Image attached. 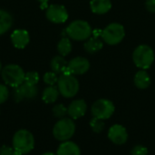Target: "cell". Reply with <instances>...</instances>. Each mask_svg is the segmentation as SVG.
<instances>
[{"label":"cell","mask_w":155,"mask_h":155,"mask_svg":"<svg viewBox=\"0 0 155 155\" xmlns=\"http://www.w3.org/2000/svg\"><path fill=\"white\" fill-rule=\"evenodd\" d=\"M35 137L31 132L25 129L17 131L13 137L12 144L15 155H25L35 148Z\"/></svg>","instance_id":"cell-1"},{"label":"cell","mask_w":155,"mask_h":155,"mask_svg":"<svg viewBox=\"0 0 155 155\" xmlns=\"http://www.w3.org/2000/svg\"><path fill=\"white\" fill-rule=\"evenodd\" d=\"M93 29L84 20H74L65 28L66 35L74 41H85L92 36Z\"/></svg>","instance_id":"cell-2"},{"label":"cell","mask_w":155,"mask_h":155,"mask_svg":"<svg viewBox=\"0 0 155 155\" xmlns=\"http://www.w3.org/2000/svg\"><path fill=\"white\" fill-rule=\"evenodd\" d=\"M1 76L6 85L15 88L25 83V73L18 64H10L2 68Z\"/></svg>","instance_id":"cell-3"},{"label":"cell","mask_w":155,"mask_h":155,"mask_svg":"<svg viewBox=\"0 0 155 155\" xmlns=\"http://www.w3.org/2000/svg\"><path fill=\"white\" fill-rule=\"evenodd\" d=\"M75 124L70 117H64L58 120L53 128V135L59 142L69 141L75 133Z\"/></svg>","instance_id":"cell-4"},{"label":"cell","mask_w":155,"mask_h":155,"mask_svg":"<svg viewBox=\"0 0 155 155\" xmlns=\"http://www.w3.org/2000/svg\"><path fill=\"white\" fill-rule=\"evenodd\" d=\"M155 55L153 48L147 45H138L133 54V61L134 64L143 70L149 69L154 61Z\"/></svg>","instance_id":"cell-5"},{"label":"cell","mask_w":155,"mask_h":155,"mask_svg":"<svg viewBox=\"0 0 155 155\" xmlns=\"http://www.w3.org/2000/svg\"><path fill=\"white\" fill-rule=\"evenodd\" d=\"M57 88L62 96L64 98L74 97L80 88L79 82L74 74H62L58 77Z\"/></svg>","instance_id":"cell-6"},{"label":"cell","mask_w":155,"mask_h":155,"mask_svg":"<svg viewBox=\"0 0 155 155\" xmlns=\"http://www.w3.org/2000/svg\"><path fill=\"white\" fill-rule=\"evenodd\" d=\"M102 39L109 45H116L120 44L124 36L125 30L124 25L119 23H111L104 30H102Z\"/></svg>","instance_id":"cell-7"},{"label":"cell","mask_w":155,"mask_h":155,"mask_svg":"<svg viewBox=\"0 0 155 155\" xmlns=\"http://www.w3.org/2000/svg\"><path fill=\"white\" fill-rule=\"evenodd\" d=\"M114 111L115 106L114 103L111 100L104 98L95 101L91 107V113L93 117H96L102 120L109 119L114 114Z\"/></svg>","instance_id":"cell-8"},{"label":"cell","mask_w":155,"mask_h":155,"mask_svg":"<svg viewBox=\"0 0 155 155\" xmlns=\"http://www.w3.org/2000/svg\"><path fill=\"white\" fill-rule=\"evenodd\" d=\"M37 94H38V89L36 85H32L26 83H23L21 85L15 88L13 93V97L16 103H19L24 100L34 99L35 97H36Z\"/></svg>","instance_id":"cell-9"},{"label":"cell","mask_w":155,"mask_h":155,"mask_svg":"<svg viewBox=\"0 0 155 155\" xmlns=\"http://www.w3.org/2000/svg\"><path fill=\"white\" fill-rule=\"evenodd\" d=\"M46 18L54 24H63L68 19V12L62 5H51L46 8Z\"/></svg>","instance_id":"cell-10"},{"label":"cell","mask_w":155,"mask_h":155,"mask_svg":"<svg viewBox=\"0 0 155 155\" xmlns=\"http://www.w3.org/2000/svg\"><path fill=\"white\" fill-rule=\"evenodd\" d=\"M67 69L71 74L80 75L88 72L90 69V62L87 58L83 56H77L68 62Z\"/></svg>","instance_id":"cell-11"},{"label":"cell","mask_w":155,"mask_h":155,"mask_svg":"<svg viewBox=\"0 0 155 155\" xmlns=\"http://www.w3.org/2000/svg\"><path fill=\"white\" fill-rule=\"evenodd\" d=\"M108 139L116 145H123L128 140V133L125 127L121 124L112 125L107 134Z\"/></svg>","instance_id":"cell-12"},{"label":"cell","mask_w":155,"mask_h":155,"mask_svg":"<svg viewBox=\"0 0 155 155\" xmlns=\"http://www.w3.org/2000/svg\"><path fill=\"white\" fill-rule=\"evenodd\" d=\"M87 111V104L83 99L73 101L67 107V114L73 120H77L83 117Z\"/></svg>","instance_id":"cell-13"},{"label":"cell","mask_w":155,"mask_h":155,"mask_svg":"<svg viewBox=\"0 0 155 155\" xmlns=\"http://www.w3.org/2000/svg\"><path fill=\"white\" fill-rule=\"evenodd\" d=\"M30 41L29 33L25 29H16L11 34V42L17 49L25 48Z\"/></svg>","instance_id":"cell-14"},{"label":"cell","mask_w":155,"mask_h":155,"mask_svg":"<svg viewBox=\"0 0 155 155\" xmlns=\"http://www.w3.org/2000/svg\"><path fill=\"white\" fill-rule=\"evenodd\" d=\"M57 155H81L80 147L72 141H65L62 142L61 144L58 146Z\"/></svg>","instance_id":"cell-15"},{"label":"cell","mask_w":155,"mask_h":155,"mask_svg":"<svg viewBox=\"0 0 155 155\" xmlns=\"http://www.w3.org/2000/svg\"><path fill=\"white\" fill-rule=\"evenodd\" d=\"M90 7L93 13L104 15L108 13L112 8L111 0H91Z\"/></svg>","instance_id":"cell-16"},{"label":"cell","mask_w":155,"mask_h":155,"mask_svg":"<svg viewBox=\"0 0 155 155\" xmlns=\"http://www.w3.org/2000/svg\"><path fill=\"white\" fill-rule=\"evenodd\" d=\"M134 85L141 90H144L147 89L150 84H151V77L148 74V73L145 70L141 69L140 71H138L134 78Z\"/></svg>","instance_id":"cell-17"},{"label":"cell","mask_w":155,"mask_h":155,"mask_svg":"<svg viewBox=\"0 0 155 155\" xmlns=\"http://www.w3.org/2000/svg\"><path fill=\"white\" fill-rule=\"evenodd\" d=\"M13 25V17L9 12L0 9V35L5 34Z\"/></svg>","instance_id":"cell-18"},{"label":"cell","mask_w":155,"mask_h":155,"mask_svg":"<svg viewBox=\"0 0 155 155\" xmlns=\"http://www.w3.org/2000/svg\"><path fill=\"white\" fill-rule=\"evenodd\" d=\"M104 47V43L101 39H99L98 37H94V36H91L90 38H88L84 44V50L89 53V54H94L99 52L102 48Z\"/></svg>","instance_id":"cell-19"},{"label":"cell","mask_w":155,"mask_h":155,"mask_svg":"<svg viewBox=\"0 0 155 155\" xmlns=\"http://www.w3.org/2000/svg\"><path fill=\"white\" fill-rule=\"evenodd\" d=\"M67 64L68 63L66 62V60L64 58V56L62 55H56L54 56L50 63V66L53 72H54L57 74H62L64 70L67 68Z\"/></svg>","instance_id":"cell-20"},{"label":"cell","mask_w":155,"mask_h":155,"mask_svg":"<svg viewBox=\"0 0 155 155\" xmlns=\"http://www.w3.org/2000/svg\"><path fill=\"white\" fill-rule=\"evenodd\" d=\"M59 94H60V93H59L57 87H55L54 85L47 86V87L43 91L42 100H43L45 104H54V103L56 102V100L58 99Z\"/></svg>","instance_id":"cell-21"},{"label":"cell","mask_w":155,"mask_h":155,"mask_svg":"<svg viewBox=\"0 0 155 155\" xmlns=\"http://www.w3.org/2000/svg\"><path fill=\"white\" fill-rule=\"evenodd\" d=\"M72 48H73L72 43L70 41V38L68 37H63L57 45V51L59 54L64 57L68 55L71 53Z\"/></svg>","instance_id":"cell-22"},{"label":"cell","mask_w":155,"mask_h":155,"mask_svg":"<svg viewBox=\"0 0 155 155\" xmlns=\"http://www.w3.org/2000/svg\"><path fill=\"white\" fill-rule=\"evenodd\" d=\"M90 127L92 128L93 132L95 134H101L104 129V122L102 119L96 118V117H93L89 123Z\"/></svg>","instance_id":"cell-23"},{"label":"cell","mask_w":155,"mask_h":155,"mask_svg":"<svg viewBox=\"0 0 155 155\" xmlns=\"http://www.w3.org/2000/svg\"><path fill=\"white\" fill-rule=\"evenodd\" d=\"M39 80H40V76L37 72L31 71V72L25 73V83H26L28 84H32V85H36L38 84Z\"/></svg>","instance_id":"cell-24"},{"label":"cell","mask_w":155,"mask_h":155,"mask_svg":"<svg viewBox=\"0 0 155 155\" xmlns=\"http://www.w3.org/2000/svg\"><path fill=\"white\" fill-rule=\"evenodd\" d=\"M43 80L45 84H47L48 86H51V85H54L55 84H57L58 76H57V74L51 71V72H47L44 74Z\"/></svg>","instance_id":"cell-25"},{"label":"cell","mask_w":155,"mask_h":155,"mask_svg":"<svg viewBox=\"0 0 155 155\" xmlns=\"http://www.w3.org/2000/svg\"><path fill=\"white\" fill-rule=\"evenodd\" d=\"M53 114L54 117L62 119L67 114V108L63 104H58L53 107Z\"/></svg>","instance_id":"cell-26"},{"label":"cell","mask_w":155,"mask_h":155,"mask_svg":"<svg viewBox=\"0 0 155 155\" xmlns=\"http://www.w3.org/2000/svg\"><path fill=\"white\" fill-rule=\"evenodd\" d=\"M132 155H148V149L141 144L135 145L131 152Z\"/></svg>","instance_id":"cell-27"},{"label":"cell","mask_w":155,"mask_h":155,"mask_svg":"<svg viewBox=\"0 0 155 155\" xmlns=\"http://www.w3.org/2000/svg\"><path fill=\"white\" fill-rule=\"evenodd\" d=\"M9 96V91L5 84H0V104H4Z\"/></svg>","instance_id":"cell-28"},{"label":"cell","mask_w":155,"mask_h":155,"mask_svg":"<svg viewBox=\"0 0 155 155\" xmlns=\"http://www.w3.org/2000/svg\"><path fill=\"white\" fill-rule=\"evenodd\" d=\"M0 155H15V153L13 147L3 145L2 147H0Z\"/></svg>","instance_id":"cell-29"},{"label":"cell","mask_w":155,"mask_h":155,"mask_svg":"<svg viewBox=\"0 0 155 155\" xmlns=\"http://www.w3.org/2000/svg\"><path fill=\"white\" fill-rule=\"evenodd\" d=\"M145 8L150 13H155V0H146Z\"/></svg>","instance_id":"cell-30"},{"label":"cell","mask_w":155,"mask_h":155,"mask_svg":"<svg viewBox=\"0 0 155 155\" xmlns=\"http://www.w3.org/2000/svg\"><path fill=\"white\" fill-rule=\"evenodd\" d=\"M101 35H102V30H101V29H95V30H94L93 33H92V35L94 36V37L101 36Z\"/></svg>","instance_id":"cell-31"},{"label":"cell","mask_w":155,"mask_h":155,"mask_svg":"<svg viewBox=\"0 0 155 155\" xmlns=\"http://www.w3.org/2000/svg\"><path fill=\"white\" fill-rule=\"evenodd\" d=\"M38 2H40L41 4H42V5H45L47 2H48V0H37Z\"/></svg>","instance_id":"cell-32"},{"label":"cell","mask_w":155,"mask_h":155,"mask_svg":"<svg viewBox=\"0 0 155 155\" xmlns=\"http://www.w3.org/2000/svg\"><path fill=\"white\" fill-rule=\"evenodd\" d=\"M42 155H57L56 153H51V152H47V153H45Z\"/></svg>","instance_id":"cell-33"},{"label":"cell","mask_w":155,"mask_h":155,"mask_svg":"<svg viewBox=\"0 0 155 155\" xmlns=\"http://www.w3.org/2000/svg\"><path fill=\"white\" fill-rule=\"evenodd\" d=\"M1 71H2V64H1V62H0V73H1Z\"/></svg>","instance_id":"cell-34"}]
</instances>
